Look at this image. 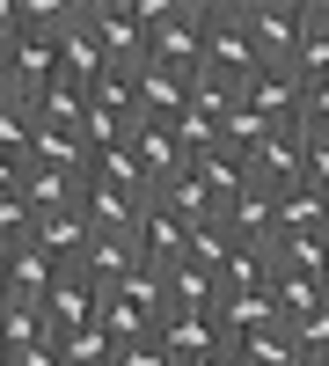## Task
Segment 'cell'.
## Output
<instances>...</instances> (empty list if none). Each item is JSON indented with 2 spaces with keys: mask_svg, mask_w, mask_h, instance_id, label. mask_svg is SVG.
I'll list each match as a JSON object with an SVG mask.
<instances>
[{
  "mask_svg": "<svg viewBox=\"0 0 329 366\" xmlns=\"http://www.w3.org/2000/svg\"><path fill=\"white\" fill-rule=\"evenodd\" d=\"M263 74V59L249 44V29H242V0H213L205 8V81H220V88H242Z\"/></svg>",
  "mask_w": 329,
  "mask_h": 366,
  "instance_id": "cell-1",
  "label": "cell"
},
{
  "mask_svg": "<svg viewBox=\"0 0 329 366\" xmlns=\"http://www.w3.org/2000/svg\"><path fill=\"white\" fill-rule=\"evenodd\" d=\"M242 29L263 66H293L300 29H308V0H242Z\"/></svg>",
  "mask_w": 329,
  "mask_h": 366,
  "instance_id": "cell-2",
  "label": "cell"
},
{
  "mask_svg": "<svg viewBox=\"0 0 329 366\" xmlns=\"http://www.w3.org/2000/svg\"><path fill=\"white\" fill-rule=\"evenodd\" d=\"M205 8H213V0H183L176 22H161L154 37H146V59L168 66V74H183V81H198L205 74Z\"/></svg>",
  "mask_w": 329,
  "mask_h": 366,
  "instance_id": "cell-3",
  "label": "cell"
},
{
  "mask_svg": "<svg viewBox=\"0 0 329 366\" xmlns=\"http://www.w3.org/2000/svg\"><path fill=\"white\" fill-rule=\"evenodd\" d=\"M300 154H308V125H293V132H271L263 147H249L242 169H249V183H256L263 198H278V191L300 183Z\"/></svg>",
  "mask_w": 329,
  "mask_h": 366,
  "instance_id": "cell-4",
  "label": "cell"
},
{
  "mask_svg": "<svg viewBox=\"0 0 329 366\" xmlns=\"http://www.w3.org/2000/svg\"><path fill=\"white\" fill-rule=\"evenodd\" d=\"M51 81H59V37H29V29H15V37H8V96L15 103H37Z\"/></svg>",
  "mask_w": 329,
  "mask_h": 366,
  "instance_id": "cell-5",
  "label": "cell"
},
{
  "mask_svg": "<svg viewBox=\"0 0 329 366\" xmlns=\"http://www.w3.org/2000/svg\"><path fill=\"white\" fill-rule=\"evenodd\" d=\"M88 242H96V227H88V212H37V227H29V249H37L51 271H81Z\"/></svg>",
  "mask_w": 329,
  "mask_h": 366,
  "instance_id": "cell-6",
  "label": "cell"
},
{
  "mask_svg": "<svg viewBox=\"0 0 329 366\" xmlns=\"http://www.w3.org/2000/svg\"><path fill=\"white\" fill-rule=\"evenodd\" d=\"M132 110L154 117V125H176V117L191 110V81L168 74V66H154V59H139V66H132Z\"/></svg>",
  "mask_w": 329,
  "mask_h": 366,
  "instance_id": "cell-7",
  "label": "cell"
},
{
  "mask_svg": "<svg viewBox=\"0 0 329 366\" xmlns=\"http://www.w3.org/2000/svg\"><path fill=\"white\" fill-rule=\"evenodd\" d=\"M183 234H191V227L176 220L161 198H146V205H139V220H132V249H139V264L176 271V264H183Z\"/></svg>",
  "mask_w": 329,
  "mask_h": 366,
  "instance_id": "cell-8",
  "label": "cell"
},
{
  "mask_svg": "<svg viewBox=\"0 0 329 366\" xmlns=\"http://www.w3.org/2000/svg\"><path fill=\"white\" fill-rule=\"evenodd\" d=\"M88 29H96V44H103L110 66H139L146 59V29L132 22L125 0H88Z\"/></svg>",
  "mask_w": 329,
  "mask_h": 366,
  "instance_id": "cell-9",
  "label": "cell"
},
{
  "mask_svg": "<svg viewBox=\"0 0 329 366\" xmlns=\"http://www.w3.org/2000/svg\"><path fill=\"white\" fill-rule=\"evenodd\" d=\"M103 308V286L88 279V271H59L51 293H44V322H51V337H66V330H88Z\"/></svg>",
  "mask_w": 329,
  "mask_h": 366,
  "instance_id": "cell-10",
  "label": "cell"
},
{
  "mask_svg": "<svg viewBox=\"0 0 329 366\" xmlns=\"http://www.w3.org/2000/svg\"><path fill=\"white\" fill-rule=\"evenodd\" d=\"M220 227L234 234V249H256V257H271V249H278V205L263 198L256 183H249V191L220 212Z\"/></svg>",
  "mask_w": 329,
  "mask_h": 366,
  "instance_id": "cell-11",
  "label": "cell"
},
{
  "mask_svg": "<svg viewBox=\"0 0 329 366\" xmlns=\"http://www.w3.org/2000/svg\"><path fill=\"white\" fill-rule=\"evenodd\" d=\"M242 103H249L271 132H293V125H300V81H293V66H263V74L242 88Z\"/></svg>",
  "mask_w": 329,
  "mask_h": 366,
  "instance_id": "cell-12",
  "label": "cell"
},
{
  "mask_svg": "<svg viewBox=\"0 0 329 366\" xmlns=\"http://www.w3.org/2000/svg\"><path fill=\"white\" fill-rule=\"evenodd\" d=\"M125 147H132V162L146 169V183H154V191H161L168 176H183V169H191V154L176 147V132H168V125H154V117H132Z\"/></svg>",
  "mask_w": 329,
  "mask_h": 366,
  "instance_id": "cell-13",
  "label": "cell"
},
{
  "mask_svg": "<svg viewBox=\"0 0 329 366\" xmlns=\"http://www.w3.org/2000/svg\"><path fill=\"white\" fill-rule=\"evenodd\" d=\"M103 74H110V59H103V44H96V29H88V0H81V22L59 29V81L96 88Z\"/></svg>",
  "mask_w": 329,
  "mask_h": 366,
  "instance_id": "cell-14",
  "label": "cell"
},
{
  "mask_svg": "<svg viewBox=\"0 0 329 366\" xmlns=\"http://www.w3.org/2000/svg\"><path fill=\"white\" fill-rule=\"evenodd\" d=\"M103 300H110V308H125V315H139V322H161V315H168V279H161L154 264H132L117 286H103Z\"/></svg>",
  "mask_w": 329,
  "mask_h": 366,
  "instance_id": "cell-15",
  "label": "cell"
},
{
  "mask_svg": "<svg viewBox=\"0 0 329 366\" xmlns=\"http://www.w3.org/2000/svg\"><path fill=\"white\" fill-rule=\"evenodd\" d=\"M278 205V242H329V198H315L308 183L271 198Z\"/></svg>",
  "mask_w": 329,
  "mask_h": 366,
  "instance_id": "cell-16",
  "label": "cell"
},
{
  "mask_svg": "<svg viewBox=\"0 0 329 366\" xmlns=\"http://www.w3.org/2000/svg\"><path fill=\"white\" fill-rule=\"evenodd\" d=\"M139 205H146V198L117 191V183H103V176H88V183H81V212H88V227H96V234H132Z\"/></svg>",
  "mask_w": 329,
  "mask_h": 366,
  "instance_id": "cell-17",
  "label": "cell"
},
{
  "mask_svg": "<svg viewBox=\"0 0 329 366\" xmlns=\"http://www.w3.org/2000/svg\"><path fill=\"white\" fill-rule=\"evenodd\" d=\"M154 345H161L176 366H183V359L220 352L227 337H220V322H213V315H161V322H154Z\"/></svg>",
  "mask_w": 329,
  "mask_h": 366,
  "instance_id": "cell-18",
  "label": "cell"
},
{
  "mask_svg": "<svg viewBox=\"0 0 329 366\" xmlns=\"http://www.w3.org/2000/svg\"><path fill=\"white\" fill-rule=\"evenodd\" d=\"M293 81H300V88L329 81V0H308V29H300V51H293Z\"/></svg>",
  "mask_w": 329,
  "mask_h": 366,
  "instance_id": "cell-19",
  "label": "cell"
},
{
  "mask_svg": "<svg viewBox=\"0 0 329 366\" xmlns=\"http://www.w3.org/2000/svg\"><path fill=\"white\" fill-rule=\"evenodd\" d=\"M191 176L205 183V191H213V205H220V212L249 191V169H242V154H234V147H205V154L191 162Z\"/></svg>",
  "mask_w": 329,
  "mask_h": 366,
  "instance_id": "cell-20",
  "label": "cell"
},
{
  "mask_svg": "<svg viewBox=\"0 0 329 366\" xmlns=\"http://www.w3.org/2000/svg\"><path fill=\"white\" fill-rule=\"evenodd\" d=\"M0 271H8V300H22V308H44V293H51V279H59L29 242H22V249H0Z\"/></svg>",
  "mask_w": 329,
  "mask_h": 366,
  "instance_id": "cell-21",
  "label": "cell"
},
{
  "mask_svg": "<svg viewBox=\"0 0 329 366\" xmlns=\"http://www.w3.org/2000/svg\"><path fill=\"white\" fill-rule=\"evenodd\" d=\"M29 169L88 176V169H96V154H88V147H81V132H51V125H37V132H29Z\"/></svg>",
  "mask_w": 329,
  "mask_h": 366,
  "instance_id": "cell-22",
  "label": "cell"
},
{
  "mask_svg": "<svg viewBox=\"0 0 329 366\" xmlns=\"http://www.w3.org/2000/svg\"><path fill=\"white\" fill-rule=\"evenodd\" d=\"M213 322H220V337L234 345V337H249V330H271L278 322V300L271 293H220Z\"/></svg>",
  "mask_w": 329,
  "mask_h": 366,
  "instance_id": "cell-23",
  "label": "cell"
},
{
  "mask_svg": "<svg viewBox=\"0 0 329 366\" xmlns=\"http://www.w3.org/2000/svg\"><path fill=\"white\" fill-rule=\"evenodd\" d=\"M161 279H168V315H213L220 308V279L213 271L176 264V271H161Z\"/></svg>",
  "mask_w": 329,
  "mask_h": 366,
  "instance_id": "cell-24",
  "label": "cell"
},
{
  "mask_svg": "<svg viewBox=\"0 0 329 366\" xmlns=\"http://www.w3.org/2000/svg\"><path fill=\"white\" fill-rule=\"evenodd\" d=\"M81 183H88V176H59V169H22V198H29V212H74V205H81Z\"/></svg>",
  "mask_w": 329,
  "mask_h": 366,
  "instance_id": "cell-25",
  "label": "cell"
},
{
  "mask_svg": "<svg viewBox=\"0 0 329 366\" xmlns=\"http://www.w3.org/2000/svg\"><path fill=\"white\" fill-rule=\"evenodd\" d=\"M168 212H176V220H183V227H205V220H220V205H213V191H205V183L183 169V176H168L161 183V191H154Z\"/></svg>",
  "mask_w": 329,
  "mask_h": 366,
  "instance_id": "cell-26",
  "label": "cell"
},
{
  "mask_svg": "<svg viewBox=\"0 0 329 366\" xmlns=\"http://www.w3.org/2000/svg\"><path fill=\"white\" fill-rule=\"evenodd\" d=\"M132 264H139L132 234H96V242H88V257H81V271H88L96 286H117V279H125Z\"/></svg>",
  "mask_w": 329,
  "mask_h": 366,
  "instance_id": "cell-27",
  "label": "cell"
},
{
  "mask_svg": "<svg viewBox=\"0 0 329 366\" xmlns=\"http://www.w3.org/2000/svg\"><path fill=\"white\" fill-rule=\"evenodd\" d=\"M29 345H51V322H44V308L8 300V308H0V359H15V352H29Z\"/></svg>",
  "mask_w": 329,
  "mask_h": 366,
  "instance_id": "cell-28",
  "label": "cell"
},
{
  "mask_svg": "<svg viewBox=\"0 0 329 366\" xmlns=\"http://www.w3.org/2000/svg\"><path fill=\"white\" fill-rule=\"evenodd\" d=\"M37 125H51V132H81V117H88V88H74V81H51L37 103Z\"/></svg>",
  "mask_w": 329,
  "mask_h": 366,
  "instance_id": "cell-29",
  "label": "cell"
},
{
  "mask_svg": "<svg viewBox=\"0 0 329 366\" xmlns=\"http://www.w3.org/2000/svg\"><path fill=\"white\" fill-rule=\"evenodd\" d=\"M242 366H300V352H293V337H285V322H271V330H249V337H234L227 345Z\"/></svg>",
  "mask_w": 329,
  "mask_h": 366,
  "instance_id": "cell-30",
  "label": "cell"
},
{
  "mask_svg": "<svg viewBox=\"0 0 329 366\" xmlns=\"http://www.w3.org/2000/svg\"><path fill=\"white\" fill-rule=\"evenodd\" d=\"M227 257H234V234H227L220 220H205V227H191V234H183V264H191V271H213V279H220Z\"/></svg>",
  "mask_w": 329,
  "mask_h": 366,
  "instance_id": "cell-31",
  "label": "cell"
},
{
  "mask_svg": "<svg viewBox=\"0 0 329 366\" xmlns=\"http://www.w3.org/2000/svg\"><path fill=\"white\" fill-rule=\"evenodd\" d=\"M51 345H59V366H117V345L103 337L96 322H88V330H66V337H51Z\"/></svg>",
  "mask_w": 329,
  "mask_h": 366,
  "instance_id": "cell-32",
  "label": "cell"
},
{
  "mask_svg": "<svg viewBox=\"0 0 329 366\" xmlns=\"http://www.w3.org/2000/svg\"><path fill=\"white\" fill-rule=\"evenodd\" d=\"M285 337H293V352H300V366H329V300H322L315 315L285 322Z\"/></svg>",
  "mask_w": 329,
  "mask_h": 366,
  "instance_id": "cell-33",
  "label": "cell"
},
{
  "mask_svg": "<svg viewBox=\"0 0 329 366\" xmlns=\"http://www.w3.org/2000/svg\"><path fill=\"white\" fill-rule=\"evenodd\" d=\"M220 293H271V257L234 249V257H227V271H220Z\"/></svg>",
  "mask_w": 329,
  "mask_h": 366,
  "instance_id": "cell-34",
  "label": "cell"
},
{
  "mask_svg": "<svg viewBox=\"0 0 329 366\" xmlns=\"http://www.w3.org/2000/svg\"><path fill=\"white\" fill-rule=\"evenodd\" d=\"M29 132H37V110L15 103V96H0V154L29 162Z\"/></svg>",
  "mask_w": 329,
  "mask_h": 366,
  "instance_id": "cell-35",
  "label": "cell"
},
{
  "mask_svg": "<svg viewBox=\"0 0 329 366\" xmlns=\"http://www.w3.org/2000/svg\"><path fill=\"white\" fill-rule=\"evenodd\" d=\"M300 183L315 198H329V139L322 132H308V154H300Z\"/></svg>",
  "mask_w": 329,
  "mask_h": 366,
  "instance_id": "cell-36",
  "label": "cell"
},
{
  "mask_svg": "<svg viewBox=\"0 0 329 366\" xmlns=\"http://www.w3.org/2000/svg\"><path fill=\"white\" fill-rule=\"evenodd\" d=\"M117 366H176L154 337H139V345H117Z\"/></svg>",
  "mask_w": 329,
  "mask_h": 366,
  "instance_id": "cell-37",
  "label": "cell"
},
{
  "mask_svg": "<svg viewBox=\"0 0 329 366\" xmlns=\"http://www.w3.org/2000/svg\"><path fill=\"white\" fill-rule=\"evenodd\" d=\"M8 366H59V345H29V352H15Z\"/></svg>",
  "mask_w": 329,
  "mask_h": 366,
  "instance_id": "cell-38",
  "label": "cell"
},
{
  "mask_svg": "<svg viewBox=\"0 0 329 366\" xmlns=\"http://www.w3.org/2000/svg\"><path fill=\"white\" fill-rule=\"evenodd\" d=\"M183 366H242V359H234V352L220 345V352H205V359H183Z\"/></svg>",
  "mask_w": 329,
  "mask_h": 366,
  "instance_id": "cell-39",
  "label": "cell"
},
{
  "mask_svg": "<svg viewBox=\"0 0 329 366\" xmlns=\"http://www.w3.org/2000/svg\"><path fill=\"white\" fill-rule=\"evenodd\" d=\"M15 29H22V22H15V0H0V44H8Z\"/></svg>",
  "mask_w": 329,
  "mask_h": 366,
  "instance_id": "cell-40",
  "label": "cell"
},
{
  "mask_svg": "<svg viewBox=\"0 0 329 366\" xmlns=\"http://www.w3.org/2000/svg\"><path fill=\"white\" fill-rule=\"evenodd\" d=\"M0 96H8V44H0Z\"/></svg>",
  "mask_w": 329,
  "mask_h": 366,
  "instance_id": "cell-41",
  "label": "cell"
},
{
  "mask_svg": "<svg viewBox=\"0 0 329 366\" xmlns=\"http://www.w3.org/2000/svg\"><path fill=\"white\" fill-rule=\"evenodd\" d=\"M0 308H8V271H0Z\"/></svg>",
  "mask_w": 329,
  "mask_h": 366,
  "instance_id": "cell-42",
  "label": "cell"
}]
</instances>
